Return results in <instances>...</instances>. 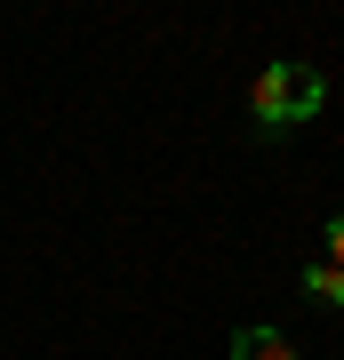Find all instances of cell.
Wrapping results in <instances>:
<instances>
[{
    "mask_svg": "<svg viewBox=\"0 0 344 360\" xmlns=\"http://www.w3.org/2000/svg\"><path fill=\"white\" fill-rule=\"evenodd\" d=\"M329 264L344 272V208H336V217H329Z\"/></svg>",
    "mask_w": 344,
    "mask_h": 360,
    "instance_id": "obj_4",
    "label": "cell"
},
{
    "mask_svg": "<svg viewBox=\"0 0 344 360\" xmlns=\"http://www.w3.org/2000/svg\"><path fill=\"white\" fill-rule=\"evenodd\" d=\"M232 360H305V352H296L281 328H241L232 336Z\"/></svg>",
    "mask_w": 344,
    "mask_h": 360,
    "instance_id": "obj_2",
    "label": "cell"
},
{
    "mask_svg": "<svg viewBox=\"0 0 344 360\" xmlns=\"http://www.w3.org/2000/svg\"><path fill=\"white\" fill-rule=\"evenodd\" d=\"M305 296H312V304H344V272L336 264H312L305 272Z\"/></svg>",
    "mask_w": 344,
    "mask_h": 360,
    "instance_id": "obj_3",
    "label": "cell"
},
{
    "mask_svg": "<svg viewBox=\"0 0 344 360\" xmlns=\"http://www.w3.org/2000/svg\"><path fill=\"white\" fill-rule=\"evenodd\" d=\"M320 104H329V80H320L312 65H265L248 80V120L256 136H288L296 120H312Z\"/></svg>",
    "mask_w": 344,
    "mask_h": 360,
    "instance_id": "obj_1",
    "label": "cell"
}]
</instances>
